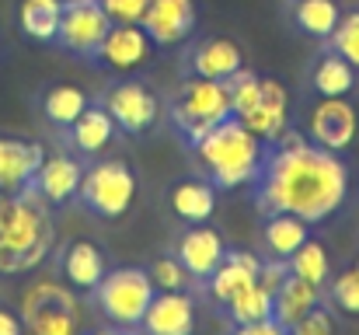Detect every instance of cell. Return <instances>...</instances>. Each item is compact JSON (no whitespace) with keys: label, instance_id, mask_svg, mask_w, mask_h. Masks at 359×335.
Wrapping results in <instances>:
<instances>
[{"label":"cell","instance_id":"16","mask_svg":"<svg viewBox=\"0 0 359 335\" xmlns=\"http://www.w3.org/2000/svg\"><path fill=\"white\" fill-rule=\"evenodd\" d=\"M42 157H46L42 143L25 136H0V196L32 189Z\"/></svg>","mask_w":359,"mask_h":335},{"label":"cell","instance_id":"19","mask_svg":"<svg viewBox=\"0 0 359 335\" xmlns=\"http://www.w3.org/2000/svg\"><path fill=\"white\" fill-rule=\"evenodd\" d=\"M60 272H63V283L74 287L77 294H95V287L109 272L105 251L95 241H84V237L81 241H70L60 251Z\"/></svg>","mask_w":359,"mask_h":335},{"label":"cell","instance_id":"37","mask_svg":"<svg viewBox=\"0 0 359 335\" xmlns=\"http://www.w3.org/2000/svg\"><path fill=\"white\" fill-rule=\"evenodd\" d=\"M231 335H290V329L276 318H258V322H244V325H234Z\"/></svg>","mask_w":359,"mask_h":335},{"label":"cell","instance_id":"21","mask_svg":"<svg viewBox=\"0 0 359 335\" xmlns=\"http://www.w3.org/2000/svg\"><path fill=\"white\" fill-rule=\"evenodd\" d=\"M258 269H262V258H255L251 251H238V248H227V258L217 265V272L206 280L213 301L224 308L227 301H234L241 290H248L251 283H258Z\"/></svg>","mask_w":359,"mask_h":335},{"label":"cell","instance_id":"4","mask_svg":"<svg viewBox=\"0 0 359 335\" xmlns=\"http://www.w3.org/2000/svg\"><path fill=\"white\" fill-rule=\"evenodd\" d=\"M231 119V91L227 81H206V77H185L175 98L168 102V122L182 136L185 147H196L213 126Z\"/></svg>","mask_w":359,"mask_h":335},{"label":"cell","instance_id":"14","mask_svg":"<svg viewBox=\"0 0 359 335\" xmlns=\"http://www.w3.org/2000/svg\"><path fill=\"white\" fill-rule=\"evenodd\" d=\"M196 0H150L140 25L157 49H175L189 42V35L196 32Z\"/></svg>","mask_w":359,"mask_h":335},{"label":"cell","instance_id":"9","mask_svg":"<svg viewBox=\"0 0 359 335\" xmlns=\"http://www.w3.org/2000/svg\"><path fill=\"white\" fill-rule=\"evenodd\" d=\"M154 53H157V46L143 25H112L105 32L102 46L91 53V63L109 74H136L154 60Z\"/></svg>","mask_w":359,"mask_h":335},{"label":"cell","instance_id":"25","mask_svg":"<svg viewBox=\"0 0 359 335\" xmlns=\"http://www.w3.org/2000/svg\"><path fill=\"white\" fill-rule=\"evenodd\" d=\"M318 304H321V287H314V283H307V280L286 272L283 287H279L276 297H272V318L290 329L297 318H304V315H307L311 308H318Z\"/></svg>","mask_w":359,"mask_h":335},{"label":"cell","instance_id":"31","mask_svg":"<svg viewBox=\"0 0 359 335\" xmlns=\"http://www.w3.org/2000/svg\"><path fill=\"white\" fill-rule=\"evenodd\" d=\"M335 311L349 315V318H359V265H349L346 272H339L332 283H328V297Z\"/></svg>","mask_w":359,"mask_h":335},{"label":"cell","instance_id":"30","mask_svg":"<svg viewBox=\"0 0 359 335\" xmlns=\"http://www.w3.org/2000/svg\"><path fill=\"white\" fill-rule=\"evenodd\" d=\"M231 325H244V322H258V318H272V294L262 283H251L248 290H241L234 301L224 304Z\"/></svg>","mask_w":359,"mask_h":335},{"label":"cell","instance_id":"27","mask_svg":"<svg viewBox=\"0 0 359 335\" xmlns=\"http://www.w3.org/2000/svg\"><path fill=\"white\" fill-rule=\"evenodd\" d=\"M60 14H63V0H21L18 25L35 42H56Z\"/></svg>","mask_w":359,"mask_h":335},{"label":"cell","instance_id":"6","mask_svg":"<svg viewBox=\"0 0 359 335\" xmlns=\"http://www.w3.org/2000/svg\"><path fill=\"white\" fill-rule=\"evenodd\" d=\"M154 294L157 290H154L147 269L119 265V269H109L102 276V283L95 287V304L109 318V325H116L122 332H133V329H140Z\"/></svg>","mask_w":359,"mask_h":335},{"label":"cell","instance_id":"22","mask_svg":"<svg viewBox=\"0 0 359 335\" xmlns=\"http://www.w3.org/2000/svg\"><path fill=\"white\" fill-rule=\"evenodd\" d=\"M116 133H119V126H116V119L105 112V105H88V109L81 112V119L67 129V140H70L74 154L95 157V154H102L105 147H112Z\"/></svg>","mask_w":359,"mask_h":335},{"label":"cell","instance_id":"23","mask_svg":"<svg viewBox=\"0 0 359 335\" xmlns=\"http://www.w3.org/2000/svg\"><path fill=\"white\" fill-rule=\"evenodd\" d=\"M359 88V70L335 49H325L311 67V91L318 98H349Z\"/></svg>","mask_w":359,"mask_h":335},{"label":"cell","instance_id":"8","mask_svg":"<svg viewBox=\"0 0 359 335\" xmlns=\"http://www.w3.org/2000/svg\"><path fill=\"white\" fill-rule=\"evenodd\" d=\"M109 28H112V18L105 14L102 0H63L56 42L67 53L91 60V53L102 46V39H105Z\"/></svg>","mask_w":359,"mask_h":335},{"label":"cell","instance_id":"29","mask_svg":"<svg viewBox=\"0 0 359 335\" xmlns=\"http://www.w3.org/2000/svg\"><path fill=\"white\" fill-rule=\"evenodd\" d=\"M286 269L293 272V276H300V280H307V283H314V287H328V280H332V262H328V251H325V244L321 241H314V237H307L290 258H286Z\"/></svg>","mask_w":359,"mask_h":335},{"label":"cell","instance_id":"33","mask_svg":"<svg viewBox=\"0 0 359 335\" xmlns=\"http://www.w3.org/2000/svg\"><path fill=\"white\" fill-rule=\"evenodd\" d=\"M147 276L154 283V290H189L192 276L189 269L178 262V255H161L147 265Z\"/></svg>","mask_w":359,"mask_h":335},{"label":"cell","instance_id":"32","mask_svg":"<svg viewBox=\"0 0 359 335\" xmlns=\"http://www.w3.org/2000/svg\"><path fill=\"white\" fill-rule=\"evenodd\" d=\"M227 91H231V115H234V119H241V115H248V112L255 109L258 91H262V77H258L255 70L241 67L238 74L227 81Z\"/></svg>","mask_w":359,"mask_h":335},{"label":"cell","instance_id":"11","mask_svg":"<svg viewBox=\"0 0 359 335\" xmlns=\"http://www.w3.org/2000/svg\"><path fill=\"white\" fill-rule=\"evenodd\" d=\"M359 133L356 105L349 98H318V105L307 115V140L325 150H349Z\"/></svg>","mask_w":359,"mask_h":335},{"label":"cell","instance_id":"26","mask_svg":"<svg viewBox=\"0 0 359 335\" xmlns=\"http://www.w3.org/2000/svg\"><path fill=\"white\" fill-rule=\"evenodd\" d=\"M290 4H293V7H290L293 25H297L304 35H311V39L328 42L332 32H335L339 21H342V4H339V0H290Z\"/></svg>","mask_w":359,"mask_h":335},{"label":"cell","instance_id":"35","mask_svg":"<svg viewBox=\"0 0 359 335\" xmlns=\"http://www.w3.org/2000/svg\"><path fill=\"white\" fill-rule=\"evenodd\" d=\"M335 315H332V308L328 304H318V308H311L304 318H297L293 325H290V335H335Z\"/></svg>","mask_w":359,"mask_h":335},{"label":"cell","instance_id":"38","mask_svg":"<svg viewBox=\"0 0 359 335\" xmlns=\"http://www.w3.org/2000/svg\"><path fill=\"white\" fill-rule=\"evenodd\" d=\"M0 335H25V325L18 315H11L7 308H0Z\"/></svg>","mask_w":359,"mask_h":335},{"label":"cell","instance_id":"36","mask_svg":"<svg viewBox=\"0 0 359 335\" xmlns=\"http://www.w3.org/2000/svg\"><path fill=\"white\" fill-rule=\"evenodd\" d=\"M147 4L150 0H102L112 25H140L143 14H147Z\"/></svg>","mask_w":359,"mask_h":335},{"label":"cell","instance_id":"20","mask_svg":"<svg viewBox=\"0 0 359 335\" xmlns=\"http://www.w3.org/2000/svg\"><path fill=\"white\" fill-rule=\"evenodd\" d=\"M220 203V189L210 178H182L168 189V210L182 223H210Z\"/></svg>","mask_w":359,"mask_h":335},{"label":"cell","instance_id":"34","mask_svg":"<svg viewBox=\"0 0 359 335\" xmlns=\"http://www.w3.org/2000/svg\"><path fill=\"white\" fill-rule=\"evenodd\" d=\"M328 49H335L342 60H349L359 70V11H342V21L332 32Z\"/></svg>","mask_w":359,"mask_h":335},{"label":"cell","instance_id":"13","mask_svg":"<svg viewBox=\"0 0 359 335\" xmlns=\"http://www.w3.org/2000/svg\"><path fill=\"white\" fill-rule=\"evenodd\" d=\"M81 178H84V161H81V154L56 150V154H46V157H42L32 189L46 199L49 210H56V206H67L70 199H77Z\"/></svg>","mask_w":359,"mask_h":335},{"label":"cell","instance_id":"28","mask_svg":"<svg viewBox=\"0 0 359 335\" xmlns=\"http://www.w3.org/2000/svg\"><path fill=\"white\" fill-rule=\"evenodd\" d=\"M88 105H91V98H88L81 88H74V84H53V88L42 95V115H46L56 129H70Z\"/></svg>","mask_w":359,"mask_h":335},{"label":"cell","instance_id":"18","mask_svg":"<svg viewBox=\"0 0 359 335\" xmlns=\"http://www.w3.org/2000/svg\"><path fill=\"white\" fill-rule=\"evenodd\" d=\"M241 122L262 136L265 143H276L286 129H290V95L283 88V81L276 77H262V91H258V102L248 115H241Z\"/></svg>","mask_w":359,"mask_h":335},{"label":"cell","instance_id":"12","mask_svg":"<svg viewBox=\"0 0 359 335\" xmlns=\"http://www.w3.org/2000/svg\"><path fill=\"white\" fill-rule=\"evenodd\" d=\"M175 255H178V262L189 269L192 283H206V280L217 272V265L227 258V241H224V234H220L217 227L189 223V227L178 234V241H175Z\"/></svg>","mask_w":359,"mask_h":335},{"label":"cell","instance_id":"15","mask_svg":"<svg viewBox=\"0 0 359 335\" xmlns=\"http://www.w3.org/2000/svg\"><path fill=\"white\" fill-rule=\"evenodd\" d=\"M196 332V301L189 290H157L143 322L140 335H192Z\"/></svg>","mask_w":359,"mask_h":335},{"label":"cell","instance_id":"39","mask_svg":"<svg viewBox=\"0 0 359 335\" xmlns=\"http://www.w3.org/2000/svg\"><path fill=\"white\" fill-rule=\"evenodd\" d=\"M91 335H126V332L116 329V325H109V329H98V332H91Z\"/></svg>","mask_w":359,"mask_h":335},{"label":"cell","instance_id":"24","mask_svg":"<svg viewBox=\"0 0 359 335\" xmlns=\"http://www.w3.org/2000/svg\"><path fill=\"white\" fill-rule=\"evenodd\" d=\"M307 237H311V223L307 221H300V217H293V214H265L262 241H265L269 258L286 262Z\"/></svg>","mask_w":359,"mask_h":335},{"label":"cell","instance_id":"5","mask_svg":"<svg viewBox=\"0 0 359 335\" xmlns=\"http://www.w3.org/2000/svg\"><path fill=\"white\" fill-rule=\"evenodd\" d=\"M25 335H81L77 290L60 280H35L21 294Z\"/></svg>","mask_w":359,"mask_h":335},{"label":"cell","instance_id":"40","mask_svg":"<svg viewBox=\"0 0 359 335\" xmlns=\"http://www.w3.org/2000/svg\"><path fill=\"white\" fill-rule=\"evenodd\" d=\"M356 265H359V262H356Z\"/></svg>","mask_w":359,"mask_h":335},{"label":"cell","instance_id":"3","mask_svg":"<svg viewBox=\"0 0 359 335\" xmlns=\"http://www.w3.org/2000/svg\"><path fill=\"white\" fill-rule=\"evenodd\" d=\"M196 164L203 168V178H210L220 192L224 189H241V185H255L262 161L269 154V143L262 136H255L241 119H224L220 126H213L196 147H189Z\"/></svg>","mask_w":359,"mask_h":335},{"label":"cell","instance_id":"10","mask_svg":"<svg viewBox=\"0 0 359 335\" xmlns=\"http://www.w3.org/2000/svg\"><path fill=\"white\" fill-rule=\"evenodd\" d=\"M102 105L116 119L119 133H126V136H143V133H150V129L157 126V119H161V98H157L143 81H133V77L112 84V88L105 91Z\"/></svg>","mask_w":359,"mask_h":335},{"label":"cell","instance_id":"1","mask_svg":"<svg viewBox=\"0 0 359 335\" xmlns=\"http://www.w3.org/2000/svg\"><path fill=\"white\" fill-rule=\"evenodd\" d=\"M349 199V168L335 150L311 143L300 133H283L269 143L255 178V203L262 214H293L300 221L325 223Z\"/></svg>","mask_w":359,"mask_h":335},{"label":"cell","instance_id":"7","mask_svg":"<svg viewBox=\"0 0 359 335\" xmlns=\"http://www.w3.org/2000/svg\"><path fill=\"white\" fill-rule=\"evenodd\" d=\"M136 175L126 161H98L91 168H84V178H81V206L102 221H119L133 210L136 203Z\"/></svg>","mask_w":359,"mask_h":335},{"label":"cell","instance_id":"2","mask_svg":"<svg viewBox=\"0 0 359 335\" xmlns=\"http://www.w3.org/2000/svg\"><path fill=\"white\" fill-rule=\"evenodd\" d=\"M53 244V217L35 189L0 196V276H25L39 269Z\"/></svg>","mask_w":359,"mask_h":335},{"label":"cell","instance_id":"17","mask_svg":"<svg viewBox=\"0 0 359 335\" xmlns=\"http://www.w3.org/2000/svg\"><path fill=\"white\" fill-rule=\"evenodd\" d=\"M241 67H244V49L227 35H210L196 42L185 56V70L206 81H231Z\"/></svg>","mask_w":359,"mask_h":335}]
</instances>
